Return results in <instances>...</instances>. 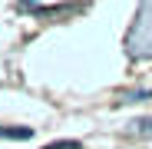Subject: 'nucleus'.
Here are the masks:
<instances>
[{
	"mask_svg": "<svg viewBox=\"0 0 152 149\" xmlns=\"http://www.w3.org/2000/svg\"><path fill=\"white\" fill-rule=\"evenodd\" d=\"M0 136H4V139H30V129H27V126H20V129H13V126H0Z\"/></svg>",
	"mask_w": 152,
	"mask_h": 149,
	"instance_id": "1",
	"label": "nucleus"
},
{
	"mask_svg": "<svg viewBox=\"0 0 152 149\" xmlns=\"http://www.w3.org/2000/svg\"><path fill=\"white\" fill-rule=\"evenodd\" d=\"M43 149H83L76 139H63V142H50V146H43Z\"/></svg>",
	"mask_w": 152,
	"mask_h": 149,
	"instance_id": "2",
	"label": "nucleus"
},
{
	"mask_svg": "<svg viewBox=\"0 0 152 149\" xmlns=\"http://www.w3.org/2000/svg\"><path fill=\"white\" fill-rule=\"evenodd\" d=\"M142 126H145V129H152V119H145V123H142Z\"/></svg>",
	"mask_w": 152,
	"mask_h": 149,
	"instance_id": "3",
	"label": "nucleus"
}]
</instances>
